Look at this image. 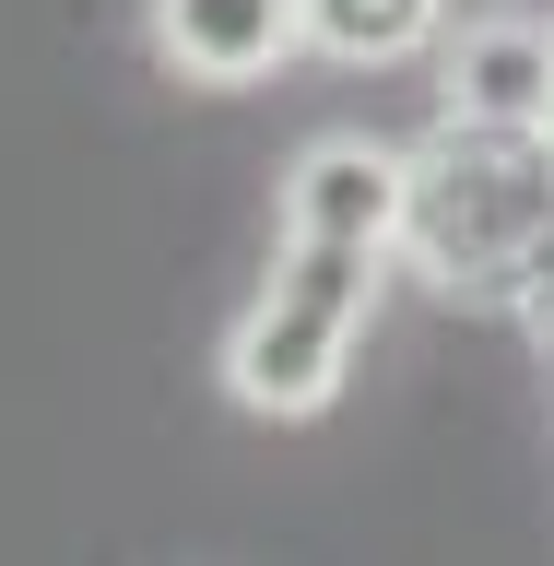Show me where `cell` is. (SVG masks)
<instances>
[{
  "mask_svg": "<svg viewBox=\"0 0 554 566\" xmlns=\"http://www.w3.org/2000/svg\"><path fill=\"white\" fill-rule=\"evenodd\" d=\"M414 212V154L366 130H318L283 166V237H354V248H401Z\"/></svg>",
  "mask_w": 554,
  "mask_h": 566,
  "instance_id": "277c9868",
  "label": "cell"
},
{
  "mask_svg": "<svg viewBox=\"0 0 554 566\" xmlns=\"http://www.w3.org/2000/svg\"><path fill=\"white\" fill-rule=\"evenodd\" d=\"M378 283H389V248L283 237L272 283H260L237 307V331H224V401H237V413H272V424L331 413V401H343V366H354V331L378 318Z\"/></svg>",
  "mask_w": 554,
  "mask_h": 566,
  "instance_id": "7a4b0ae2",
  "label": "cell"
},
{
  "mask_svg": "<svg viewBox=\"0 0 554 566\" xmlns=\"http://www.w3.org/2000/svg\"><path fill=\"white\" fill-rule=\"evenodd\" d=\"M295 24H307L318 60H343V71H401L449 35V0H295Z\"/></svg>",
  "mask_w": 554,
  "mask_h": 566,
  "instance_id": "8992f818",
  "label": "cell"
},
{
  "mask_svg": "<svg viewBox=\"0 0 554 566\" xmlns=\"http://www.w3.org/2000/svg\"><path fill=\"white\" fill-rule=\"evenodd\" d=\"M154 48L177 83H272L307 48V24L295 0H154Z\"/></svg>",
  "mask_w": 554,
  "mask_h": 566,
  "instance_id": "5b68a950",
  "label": "cell"
},
{
  "mask_svg": "<svg viewBox=\"0 0 554 566\" xmlns=\"http://www.w3.org/2000/svg\"><path fill=\"white\" fill-rule=\"evenodd\" d=\"M401 248H425L449 295L520 307V283L554 260V130L437 118V142L414 154V212H401Z\"/></svg>",
  "mask_w": 554,
  "mask_h": 566,
  "instance_id": "6da1fadb",
  "label": "cell"
},
{
  "mask_svg": "<svg viewBox=\"0 0 554 566\" xmlns=\"http://www.w3.org/2000/svg\"><path fill=\"white\" fill-rule=\"evenodd\" d=\"M437 118L554 130V24L543 12H472L437 35Z\"/></svg>",
  "mask_w": 554,
  "mask_h": 566,
  "instance_id": "3957f363",
  "label": "cell"
}]
</instances>
